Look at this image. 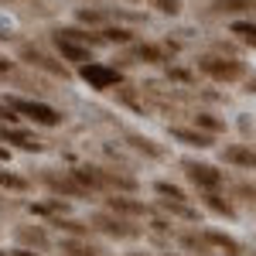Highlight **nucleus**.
<instances>
[{"instance_id": "1", "label": "nucleus", "mask_w": 256, "mask_h": 256, "mask_svg": "<svg viewBox=\"0 0 256 256\" xmlns=\"http://www.w3.org/2000/svg\"><path fill=\"white\" fill-rule=\"evenodd\" d=\"M198 68L208 76V79L216 82H239L246 76V65L236 58H216V55H205V58H198Z\"/></svg>"}, {"instance_id": "2", "label": "nucleus", "mask_w": 256, "mask_h": 256, "mask_svg": "<svg viewBox=\"0 0 256 256\" xmlns=\"http://www.w3.org/2000/svg\"><path fill=\"white\" fill-rule=\"evenodd\" d=\"M14 113H24V116H31L34 123H41V126H58L62 123V113L55 110V106H48V102H34V99H18V96H10V99H4Z\"/></svg>"}, {"instance_id": "3", "label": "nucleus", "mask_w": 256, "mask_h": 256, "mask_svg": "<svg viewBox=\"0 0 256 256\" xmlns=\"http://www.w3.org/2000/svg\"><path fill=\"white\" fill-rule=\"evenodd\" d=\"M79 76L89 82V89H113L120 82V72L116 68H110V65H99V62H82L79 65Z\"/></svg>"}, {"instance_id": "4", "label": "nucleus", "mask_w": 256, "mask_h": 256, "mask_svg": "<svg viewBox=\"0 0 256 256\" xmlns=\"http://www.w3.org/2000/svg\"><path fill=\"white\" fill-rule=\"evenodd\" d=\"M184 174L188 181L202 188V192H212V188H222V171L212 168V164H198V160H184Z\"/></svg>"}, {"instance_id": "5", "label": "nucleus", "mask_w": 256, "mask_h": 256, "mask_svg": "<svg viewBox=\"0 0 256 256\" xmlns=\"http://www.w3.org/2000/svg\"><path fill=\"white\" fill-rule=\"evenodd\" d=\"M20 58L28 62V65H34V68H44V72H52V76H62V79L68 76V72H65V65H55V62L48 58L41 48H34V44H24V48H20Z\"/></svg>"}, {"instance_id": "6", "label": "nucleus", "mask_w": 256, "mask_h": 256, "mask_svg": "<svg viewBox=\"0 0 256 256\" xmlns=\"http://www.w3.org/2000/svg\"><path fill=\"white\" fill-rule=\"evenodd\" d=\"M0 137L7 140V144H14V147H20V150H34V154L44 150V140H38L34 134H28V130H14V126L7 130V126H0Z\"/></svg>"}, {"instance_id": "7", "label": "nucleus", "mask_w": 256, "mask_h": 256, "mask_svg": "<svg viewBox=\"0 0 256 256\" xmlns=\"http://www.w3.org/2000/svg\"><path fill=\"white\" fill-rule=\"evenodd\" d=\"M55 44H58V52H62V58H65V62H76V65H82V62L92 58L89 44H79V41H72V38H58V34H55Z\"/></svg>"}, {"instance_id": "8", "label": "nucleus", "mask_w": 256, "mask_h": 256, "mask_svg": "<svg viewBox=\"0 0 256 256\" xmlns=\"http://www.w3.org/2000/svg\"><path fill=\"white\" fill-rule=\"evenodd\" d=\"M44 184H48L52 192H58V195H72V198L86 195V188H82L76 178H58L55 171H44Z\"/></svg>"}, {"instance_id": "9", "label": "nucleus", "mask_w": 256, "mask_h": 256, "mask_svg": "<svg viewBox=\"0 0 256 256\" xmlns=\"http://www.w3.org/2000/svg\"><path fill=\"white\" fill-rule=\"evenodd\" d=\"M92 222H96L102 232H110V236H120V239H126V236H134V232H137L134 226H126L123 218H113L110 212H99V216L92 218Z\"/></svg>"}, {"instance_id": "10", "label": "nucleus", "mask_w": 256, "mask_h": 256, "mask_svg": "<svg viewBox=\"0 0 256 256\" xmlns=\"http://www.w3.org/2000/svg\"><path fill=\"white\" fill-rule=\"evenodd\" d=\"M202 239L208 242V246H216L218 253H226V256H242L239 253V242L232 236H226V232H216V229H205L202 232Z\"/></svg>"}, {"instance_id": "11", "label": "nucleus", "mask_w": 256, "mask_h": 256, "mask_svg": "<svg viewBox=\"0 0 256 256\" xmlns=\"http://www.w3.org/2000/svg\"><path fill=\"white\" fill-rule=\"evenodd\" d=\"M222 160H229V164H239V168H256V150L250 147H242V144H232V147H226L222 150Z\"/></svg>"}, {"instance_id": "12", "label": "nucleus", "mask_w": 256, "mask_h": 256, "mask_svg": "<svg viewBox=\"0 0 256 256\" xmlns=\"http://www.w3.org/2000/svg\"><path fill=\"white\" fill-rule=\"evenodd\" d=\"M171 137L181 140V144H188V147H212V134H202V130H184V126H174L171 130Z\"/></svg>"}, {"instance_id": "13", "label": "nucleus", "mask_w": 256, "mask_h": 256, "mask_svg": "<svg viewBox=\"0 0 256 256\" xmlns=\"http://www.w3.org/2000/svg\"><path fill=\"white\" fill-rule=\"evenodd\" d=\"M202 202H205V205H208L212 212H218V216L236 218V208H232V205H229V202H226L222 195H216V188H212V192H205V195H202Z\"/></svg>"}, {"instance_id": "14", "label": "nucleus", "mask_w": 256, "mask_h": 256, "mask_svg": "<svg viewBox=\"0 0 256 256\" xmlns=\"http://www.w3.org/2000/svg\"><path fill=\"white\" fill-rule=\"evenodd\" d=\"M110 212H123V216H144L147 208L140 202H130V198H110Z\"/></svg>"}, {"instance_id": "15", "label": "nucleus", "mask_w": 256, "mask_h": 256, "mask_svg": "<svg viewBox=\"0 0 256 256\" xmlns=\"http://www.w3.org/2000/svg\"><path fill=\"white\" fill-rule=\"evenodd\" d=\"M232 34L242 44H253L256 48V20H232Z\"/></svg>"}, {"instance_id": "16", "label": "nucleus", "mask_w": 256, "mask_h": 256, "mask_svg": "<svg viewBox=\"0 0 256 256\" xmlns=\"http://www.w3.org/2000/svg\"><path fill=\"white\" fill-rule=\"evenodd\" d=\"M212 7H216L218 14H242V10H253L256 4L253 0H216Z\"/></svg>"}, {"instance_id": "17", "label": "nucleus", "mask_w": 256, "mask_h": 256, "mask_svg": "<svg viewBox=\"0 0 256 256\" xmlns=\"http://www.w3.org/2000/svg\"><path fill=\"white\" fill-rule=\"evenodd\" d=\"M18 239H20V242L38 246V250H48V236H44V229H41V226H34V229H18Z\"/></svg>"}, {"instance_id": "18", "label": "nucleus", "mask_w": 256, "mask_h": 256, "mask_svg": "<svg viewBox=\"0 0 256 256\" xmlns=\"http://www.w3.org/2000/svg\"><path fill=\"white\" fill-rule=\"evenodd\" d=\"M62 253H72V256H96V246H86L82 239H65L62 242Z\"/></svg>"}, {"instance_id": "19", "label": "nucleus", "mask_w": 256, "mask_h": 256, "mask_svg": "<svg viewBox=\"0 0 256 256\" xmlns=\"http://www.w3.org/2000/svg\"><path fill=\"white\" fill-rule=\"evenodd\" d=\"M134 58H140V62H164V52H160L158 44H137V48H134Z\"/></svg>"}, {"instance_id": "20", "label": "nucleus", "mask_w": 256, "mask_h": 256, "mask_svg": "<svg viewBox=\"0 0 256 256\" xmlns=\"http://www.w3.org/2000/svg\"><path fill=\"white\" fill-rule=\"evenodd\" d=\"M154 188H158V195H164L168 202H184V192H181L178 184H171V181H158Z\"/></svg>"}, {"instance_id": "21", "label": "nucleus", "mask_w": 256, "mask_h": 256, "mask_svg": "<svg viewBox=\"0 0 256 256\" xmlns=\"http://www.w3.org/2000/svg\"><path fill=\"white\" fill-rule=\"evenodd\" d=\"M195 126H202L205 134H218V130H222V120L208 116V113H198V116H195Z\"/></svg>"}, {"instance_id": "22", "label": "nucleus", "mask_w": 256, "mask_h": 256, "mask_svg": "<svg viewBox=\"0 0 256 256\" xmlns=\"http://www.w3.org/2000/svg\"><path fill=\"white\" fill-rule=\"evenodd\" d=\"M102 41H120V44H126V41H134V34H130L126 28H106V31H102Z\"/></svg>"}, {"instance_id": "23", "label": "nucleus", "mask_w": 256, "mask_h": 256, "mask_svg": "<svg viewBox=\"0 0 256 256\" xmlns=\"http://www.w3.org/2000/svg\"><path fill=\"white\" fill-rule=\"evenodd\" d=\"M0 184L4 188H14V192H28V181L18 174H7V171H0Z\"/></svg>"}, {"instance_id": "24", "label": "nucleus", "mask_w": 256, "mask_h": 256, "mask_svg": "<svg viewBox=\"0 0 256 256\" xmlns=\"http://www.w3.org/2000/svg\"><path fill=\"white\" fill-rule=\"evenodd\" d=\"M181 246H184V250H198V253H208V242H205L202 236H192V232L181 236Z\"/></svg>"}, {"instance_id": "25", "label": "nucleus", "mask_w": 256, "mask_h": 256, "mask_svg": "<svg viewBox=\"0 0 256 256\" xmlns=\"http://www.w3.org/2000/svg\"><path fill=\"white\" fill-rule=\"evenodd\" d=\"M154 4H158L160 14H178L181 10V0H154Z\"/></svg>"}, {"instance_id": "26", "label": "nucleus", "mask_w": 256, "mask_h": 256, "mask_svg": "<svg viewBox=\"0 0 256 256\" xmlns=\"http://www.w3.org/2000/svg\"><path fill=\"white\" fill-rule=\"evenodd\" d=\"M134 147H140V150H147V154H154V158L160 154L158 147H154V140H147V137H134Z\"/></svg>"}, {"instance_id": "27", "label": "nucleus", "mask_w": 256, "mask_h": 256, "mask_svg": "<svg viewBox=\"0 0 256 256\" xmlns=\"http://www.w3.org/2000/svg\"><path fill=\"white\" fill-rule=\"evenodd\" d=\"M0 120H4V123H7V120H10V123H18V113H14L7 102H0Z\"/></svg>"}, {"instance_id": "28", "label": "nucleus", "mask_w": 256, "mask_h": 256, "mask_svg": "<svg viewBox=\"0 0 256 256\" xmlns=\"http://www.w3.org/2000/svg\"><path fill=\"white\" fill-rule=\"evenodd\" d=\"M79 20H86V24H99V20H102V14H99V10H82Z\"/></svg>"}, {"instance_id": "29", "label": "nucleus", "mask_w": 256, "mask_h": 256, "mask_svg": "<svg viewBox=\"0 0 256 256\" xmlns=\"http://www.w3.org/2000/svg\"><path fill=\"white\" fill-rule=\"evenodd\" d=\"M236 192H239V195H246L250 202H256V188H250V184H239Z\"/></svg>"}, {"instance_id": "30", "label": "nucleus", "mask_w": 256, "mask_h": 256, "mask_svg": "<svg viewBox=\"0 0 256 256\" xmlns=\"http://www.w3.org/2000/svg\"><path fill=\"white\" fill-rule=\"evenodd\" d=\"M171 79H181V82H192L188 72H181V68H171Z\"/></svg>"}, {"instance_id": "31", "label": "nucleus", "mask_w": 256, "mask_h": 256, "mask_svg": "<svg viewBox=\"0 0 256 256\" xmlns=\"http://www.w3.org/2000/svg\"><path fill=\"white\" fill-rule=\"evenodd\" d=\"M0 256H34V253H28V250H14V253H0Z\"/></svg>"}, {"instance_id": "32", "label": "nucleus", "mask_w": 256, "mask_h": 256, "mask_svg": "<svg viewBox=\"0 0 256 256\" xmlns=\"http://www.w3.org/2000/svg\"><path fill=\"white\" fill-rule=\"evenodd\" d=\"M250 92H256V79H250Z\"/></svg>"}]
</instances>
